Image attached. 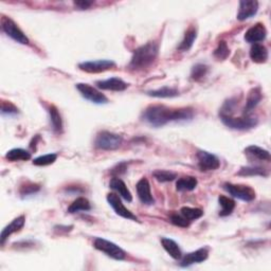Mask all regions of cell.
<instances>
[{"label": "cell", "mask_w": 271, "mask_h": 271, "mask_svg": "<svg viewBox=\"0 0 271 271\" xmlns=\"http://www.w3.org/2000/svg\"><path fill=\"white\" fill-rule=\"evenodd\" d=\"M194 117L192 108L172 109L164 105L148 106L142 114V118L153 127H162L170 122H186Z\"/></svg>", "instance_id": "6da1fadb"}, {"label": "cell", "mask_w": 271, "mask_h": 271, "mask_svg": "<svg viewBox=\"0 0 271 271\" xmlns=\"http://www.w3.org/2000/svg\"><path fill=\"white\" fill-rule=\"evenodd\" d=\"M159 47L156 43L150 42L134 51L130 68L134 71H142L150 68L158 56Z\"/></svg>", "instance_id": "7a4b0ae2"}, {"label": "cell", "mask_w": 271, "mask_h": 271, "mask_svg": "<svg viewBox=\"0 0 271 271\" xmlns=\"http://www.w3.org/2000/svg\"><path fill=\"white\" fill-rule=\"evenodd\" d=\"M219 117L226 126L236 131H248L255 127L259 123V120L254 117H249L248 114H244V117L241 118H234L229 114L219 113Z\"/></svg>", "instance_id": "3957f363"}, {"label": "cell", "mask_w": 271, "mask_h": 271, "mask_svg": "<svg viewBox=\"0 0 271 271\" xmlns=\"http://www.w3.org/2000/svg\"><path fill=\"white\" fill-rule=\"evenodd\" d=\"M122 142H123L122 136L107 131H103L96 135L94 145L99 150L114 151L118 150L122 145Z\"/></svg>", "instance_id": "277c9868"}, {"label": "cell", "mask_w": 271, "mask_h": 271, "mask_svg": "<svg viewBox=\"0 0 271 271\" xmlns=\"http://www.w3.org/2000/svg\"><path fill=\"white\" fill-rule=\"evenodd\" d=\"M93 246L95 249L102 251L103 253L115 261H123L126 257V252L123 249L113 242L104 240V238L96 237L93 242Z\"/></svg>", "instance_id": "5b68a950"}, {"label": "cell", "mask_w": 271, "mask_h": 271, "mask_svg": "<svg viewBox=\"0 0 271 271\" xmlns=\"http://www.w3.org/2000/svg\"><path fill=\"white\" fill-rule=\"evenodd\" d=\"M1 29L4 32V33L10 36L12 40H14L15 42L22 44V45H29L30 41L29 38L25 36V34L21 30V28L12 21L11 18L2 16L1 17Z\"/></svg>", "instance_id": "8992f818"}, {"label": "cell", "mask_w": 271, "mask_h": 271, "mask_svg": "<svg viewBox=\"0 0 271 271\" xmlns=\"http://www.w3.org/2000/svg\"><path fill=\"white\" fill-rule=\"evenodd\" d=\"M224 189L227 191L231 196L234 198L241 199L243 202H252L255 198V191L248 185L243 184H233L230 182H226L224 184Z\"/></svg>", "instance_id": "52a82bcc"}, {"label": "cell", "mask_w": 271, "mask_h": 271, "mask_svg": "<svg viewBox=\"0 0 271 271\" xmlns=\"http://www.w3.org/2000/svg\"><path fill=\"white\" fill-rule=\"evenodd\" d=\"M76 89L79 90L84 99H86L91 103H94V104L102 105V104H107L108 103V99L104 94L100 92L98 89L88 85V84H84V83L76 84Z\"/></svg>", "instance_id": "ba28073f"}, {"label": "cell", "mask_w": 271, "mask_h": 271, "mask_svg": "<svg viewBox=\"0 0 271 271\" xmlns=\"http://www.w3.org/2000/svg\"><path fill=\"white\" fill-rule=\"evenodd\" d=\"M79 68L82 71H85V72H88V73H100L115 68V63L111 60L90 61V62L81 63L79 65Z\"/></svg>", "instance_id": "9c48e42d"}, {"label": "cell", "mask_w": 271, "mask_h": 271, "mask_svg": "<svg viewBox=\"0 0 271 271\" xmlns=\"http://www.w3.org/2000/svg\"><path fill=\"white\" fill-rule=\"evenodd\" d=\"M197 159H198V167L203 172L215 171L221 166V161L215 156L209 152L205 151H198L197 152Z\"/></svg>", "instance_id": "30bf717a"}, {"label": "cell", "mask_w": 271, "mask_h": 271, "mask_svg": "<svg viewBox=\"0 0 271 271\" xmlns=\"http://www.w3.org/2000/svg\"><path fill=\"white\" fill-rule=\"evenodd\" d=\"M107 202H108L109 205L112 206L113 211L117 213L119 216L126 218V219H131V221L139 222L138 217L136 216L133 212H131L127 208H125L124 204L122 203L120 197L117 194H114V193H111V194H108Z\"/></svg>", "instance_id": "8fae6325"}, {"label": "cell", "mask_w": 271, "mask_h": 271, "mask_svg": "<svg viewBox=\"0 0 271 271\" xmlns=\"http://www.w3.org/2000/svg\"><path fill=\"white\" fill-rule=\"evenodd\" d=\"M259 11V2L255 0H243L240 2V10L237 13L238 21H247V19L256 15Z\"/></svg>", "instance_id": "7c38bea8"}, {"label": "cell", "mask_w": 271, "mask_h": 271, "mask_svg": "<svg viewBox=\"0 0 271 271\" xmlns=\"http://www.w3.org/2000/svg\"><path fill=\"white\" fill-rule=\"evenodd\" d=\"M266 37L267 30L263 23H256L245 33V41L253 45L265 41Z\"/></svg>", "instance_id": "4fadbf2b"}, {"label": "cell", "mask_w": 271, "mask_h": 271, "mask_svg": "<svg viewBox=\"0 0 271 271\" xmlns=\"http://www.w3.org/2000/svg\"><path fill=\"white\" fill-rule=\"evenodd\" d=\"M208 256H209L208 248H201L196 251H193V252L185 254L183 256V259L181 260V263H180V266L189 267L193 265V264L204 262L206 259H208Z\"/></svg>", "instance_id": "5bb4252c"}, {"label": "cell", "mask_w": 271, "mask_h": 271, "mask_svg": "<svg viewBox=\"0 0 271 271\" xmlns=\"http://www.w3.org/2000/svg\"><path fill=\"white\" fill-rule=\"evenodd\" d=\"M137 193H138V197L140 199V202L143 204L152 205L155 203V199L153 198L152 192H151V185L146 178H142L138 181Z\"/></svg>", "instance_id": "9a60e30c"}, {"label": "cell", "mask_w": 271, "mask_h": 271, "mask_svg": "<svg viewBox=\"0 0 271 271\" xmlns=\"http://www.w3.org/2000/svg\"><path fill=\"white\" fill-rule=\"evenodd\" d=\"M24 223H25V217L23 215H21L13 219V221L2 230L1 235H0V244L4 245L5 241L8 240L13 233H16V232L21 231L24 226Z\"/></svg>", "instance_id": "2e32d148"}, {"label": "cell", "mask_w": 271, "mask_h": 271, "mask_svg": "<svg viewBox=\"0 0 271 271\" xmlns=\"http://www.w3.org/2000/svg\"><path fill=\"white\" fill-rule=\"evenodd\" d=\"M96 87L103 90H111V91H124L128 87V84L119 77H111L108 80L98 81L95 83Z\"/></svg>", "instance_id": "e0dca14e"}, {"label": "cell", "mask_w": 271, "mask_h": 271, "mask_svg": "<svg viewBox=\"0 0 271 271\" xmlns=\"http://www.w3.org/2000/svg\"><path fill=\"white\" fill-rule=\"evenodd\" d=\"M245 155L250 161H270V153L264 148L256 146V145H250L246 150H245Z\"/></svg>", "instance_id": "ac0fdd59"}, {"label": "cell", "mask_w": 271, "mask_h": 271, "mask_svg": "<svg viewBox=\"0 0 271 271\" xmlns=\"http://www.w3.org/2000/svg\"><path fill=\"white\" fill-rule=\"evenodd\" d=\"M262 98H263V94L260 87H255L251 89L247 95L246 105H245V109H244V114H248L253 108H255L257 104L261 102Z\"/></svg>", "instance_id": "d6986e66"}, {"label": "cell", "mask_w": 271, "mask_h": 271, "mask_svg": "<svg viewBox=\"0 0 271 271\" xmlns=\"http://www.w3.org/2000/svg\"><path fill=\"white\" fill-rule=\"evenodd\" d=\"M109 186L113 190H114L115 192L119 193V195L125 199L126 202L131 203L133 201V196H132V193L131 191L127 189V186L125 184V182L123 181V180L118 178V177H113L112 180H111V183H109Z\"/></svg>", "instance_id": "ffe728a7"}, {"label": "cell", "mask_w": 271, "mask_h": 271, "mask_svg": "<svg viewBox=\"0 0 271 271\" xmlns=\"http://www.w3.org/2000/svg\"><path fill=\"white\" fill-rule=\"evenodd\" d=\"M161 244H162V247L164 250L169 253L174 260H180L182 257L181 249H180L179 245L175 242L171 240V238L162 237L161 238Z\"/></svg>", "instance_id": "44dd1931"}, {"label": "cell", "mask_w": 271, "mask_h": 271, "mask_svg": "<svg viewBox=\"0 0 271 271\" xmlns=\"http://www.w3.org/2000/svg\"><path fill=\"white\" fill-rule=\"evenodd\" d=\"M250 57L254 63H266L268 60V50L265 46H263V45L254 44L250 49Z\"/></svg>", "instance_id": "7402d4cb"}, {"label": "cell", "mask_w": 271, "mask_h": 271, "mask_svg": "<svg viewBox=\"0 0 271 271\" xmlns=\"http://www.w3.org/2000/svg\"><path fill=\"white\" fill-rule=\"evenodd\" d=\"M48 113L50 115V124L51 127L55 134H62L63 133V120L62 115L54 105H51L48 109Z\"/></svg>", "instance_id": "603a6c76"}, {"label": "cell", "mask_w": 271, "mask_h": 271, "mask_svg": "<svg viewBox=\"0 0 271 271\" xmlns=\"http://www.w3.org/2000/svg\"><path fill=\"white\" fill-rule=\"evenodd\" d=\"M196 38H197V31L194 27H191L185 32L183 40L181 43H180L177 49L179 51H189L192 48L193 45H194Z\"/></svg>", "instance_id": "cb8c5ba5"}, {"label": "cell", "mask_w": 271, "mask_h": 271, "mask_svg": "<svg viewBox=\"0 0 271 271\" xmlns=\"http://www.w3.org/2000/svg\"><path fill=\"white\" fill-rule=\"evenodd\" d=\"M5 159L15 162V161H27L31 159V153L23 148H13L5 155Z\"/></svg>", "instance_id": "d4e9b609"}, {"label": "cell", "mask_w": 271, "mask_h": 271, "mask_svg": "<svg viewBox=\"0 0 271 271\" xmlns=\"http://www.w3.org/2000/svg\"><path fill=\"white\" fill-rule=\"evenodd\" d=\"M197 179L193 176H186L180 178L176 182V189L179 192L193 191L197 186Z\"/></svg>", "instance_id": "484cf974"}, {"label": "cell", "mask_w": 271, "mask_h": 271, "mask_svg": "<svg viewBox=\"0 0 271 271\" xmlns=\"http://www.w3.org/2000/svg\"><path fill=\"white\" fill-rule=\"evenodd\" d=\"M91 209V205L87 198L85 197H79L70 204L68 208V213L70 214H74V213H79L81 211H89Z\"/></svg>", "instance_id": "4316f807"}, {"label": "cell", "mask_w": 271, "mask_h": 271, "mask_svg": "<svg viewBox=\"0 0 271 271\" xmlns=\"http://www.w3.org/2000/svg\"><path fill=\"white\" fill-rule=\"evenodd\" d=\"M218 203L222 206V211L219 212V216H228L232 212H233L235 208V202L233 199L229 197H226L224 195H221L218 197Z\"/></svg>", "instance_id": "83f0119b"}, {"label": "cell", "mask_w": 271, "mask_h": 271, "mask_svg": "<svg viewBox=\"0 0 271 271\" xmlns=\"http://www.w3.org/2000/svg\"><path fill=\"white\" fill-rule=\"evenodd\" d=\"M146 93L147 95L154 96V98H174V96L179 95L178 90L171 87H162L157 90H151Z\"/></svg>", "instance_id": "f1b7e54d"}, {"label": "cell", "mask_w": 271, "mask_h": 271, "mask_svg": "<svg viewBox=\"0 0 271 271\" xmlns=\"http://www.w3.org/2000/svg\"><path fill=\"white\" fill-rule=\"evenodd\" d=\"M238 176H268V172L261 166H244L237 173Z\"/></svg>", "instance_id": "f546056e"}, {"label": "cell", "mask_w": 271, "mask_h": 271, "mask_svg": "<svg viewBox=\"0 0 271 271\" xmlns=\"http://www.w3.org/2000/svg\"><path fill=\"white\" fill-rule=\"evenodd\" d=\"M180 213H181V215L188 219L189 222L196 221V219L201 218L203 215V211L202 209L191 208V206H183V208L180 210Z\"/></svg>", "instance_id": "4dcf8cb0"}, {"label": "cell", "mask_w": 271, "mask_h": 271, "mask_svg": "<svg viewBox=\"0 0 271 271\" xmlns=\"http://www.w3.org/2000/svg\"><path fill=\"white\" fill-rule=\"evenodd\" d=\"M154 178L158 180L159 182H169L173 181L174 179L177 178V175L175 173L170 171H163V170H157L153 173Z\"/></svg>", "instance_id": "1f68e13d"}, {"label": "cell", "mask_w": 271, "mask_h": 271, "mask_svg": "<svg viewBox=\"0 0 271 271\" xmlns=\"http://www.w3.org/2000/svg\"><path fill=\"white\" fill-rule=\"evenodd\" d=\"M57 159L56 154H47L44 155V156L37 157L33 160V164L37 166H46L54 163Z\"/></svg>", "instance_id": "d6a6232c"}, {"label": "cell", "mask_w": 271, "mask_h": 271, "mask_svg": "<svg viewBox=\"0 0 271 271\" xmlns=\"http://www.w3.org/2000/svg\"><path fill=\"white\" fill-rule=\"evenodd\" d=\"M206 72H208V67L203 64H197L192 68L191 72V79L194 81H201L205 76Z\"/></svg>", "instance_id": "836d02e7"}, {"label": "cell", "mask_w": 271, "mask_h": 271, "mask_svg": "<svg viewBox=\"0 0 271 271\" xmlns=\"http://www.w3.org/2000/svg\"><path fill=\"white\" fill-rule=\"evenodd\" d=\"M229 54H230V50H229L227 43H226L225 41L219 42L218 47L214 51V56L218 61H224L227 59Z\"/></svg>", "instance_id": "e575fe53"}, {"label": "cell", "mask_w": 271, "mask_h": 271, "mask_svg": "<svg viewBox=\"0 0 271 271\" xmlns=\"http://www.w3.org/2000/svg\"><path fill=\"white\" fill-rule=\"evenodd\" d=\"M40 189H41V186L38 184L28 182V183H25V184L21 186L19 193H21V195L23 197H27V196L35 194V193H37L38 191H40Z\"/></svg>", "instance_id": "d590c367"}, {"label": "cell", "mask_w": 271, "mask_h": 271, "mask_svg": "<svg viewBox=\"0 0 271 271\" xmlns=\"http://www.w3.org/2000/svg\"><path fill=\"white\" fill-rule=\"evenodd\" d=\"M19 113L18 108L13 104L11 102L8 101H2L1 102V113L2 115H14Z\"/></svg>", "instance_id": "8d00e7d4"}, {"label": "cell", "mask_w": 271, "mask_h": 271, "mask_svg": "<svg viewBox=\"0 0 271 271\" xmlns=\"http://www.w3.org/2000/svg\"><path fill=\"white\" fill-rule=\"evenodd\" d=\"M170 219L173 225H175V226H177V227H180V228H186V227H189V225H190V222L188 221V219L184 218L181 214H176V213L172 214Z\"/></svg>", "instance_id": "74e56055"}, {"label": "cell", "mask_w": 271, "mask_h": 271, "mask_svg": "<svg viewBox=\"0 0 271 271\" xmlns=\"http://www.w3.org/2000/svg\"><path fill=\"white\" fill-rule=\"evenodd\" d=\"M127 170V166H126V163H120L118 164L115 167H113L112 173L113 174H115V175H121V174H124Z\"/></svg>", "instance_id": "f35d334b"}, {"label": "cell", "mask_w": 271, "mask_h": 271, "mask_svg": "<svg viewBox=\"0 0 271 271\" xmlns=\"http://www.w3.org/2000/svg\"><path fill=\"white\" fill-rule=\"evenodd\" d=\"M93 4V1H74V5L80 10H87Z\"/></svg>", "instance_id": "ab89813d"}]
</instances>
